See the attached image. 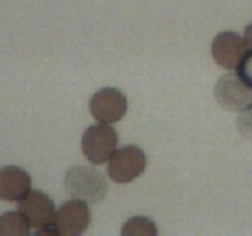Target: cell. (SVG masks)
Segmentation results:
<instances>
[{
  "label": "cell",
  "instance_id": "10",
  "mask_svg": "<svg viewBox=\"0 0 252 236\" xmlns=\"http://www.w3.org/2000/svg\"><path fill=\"white\" fill-rule=\"evenodd\" d=\"M31 225L20 211H6L0 215V236H27Z\"/></svg>",
  "mask_w": 252,
  "mask_h": 236
},
{
  "label": "cell",
  "instance_id": "12",
  "mask_svg": "<svg viewBox=\"0 0 252 236\" xmlns=\"http://www.w3.org/2000/svg\"><path fill=\"white\" fill-rule=\"evenodd\" d=\"M238 127L246 139L252 140V105L241 111L238 118Z\"/></svg>",
  "mask_w": 252,
  "mask_h": 236
},
{
  "label": "cell",
  "instance_id": "9",
  "mask_svg": "<svg viewBox=\"0 0 252 236\" xmlns=\"http://www.w3.org/2000/svg\"><path fill=\"white\" fill-rule=\"evenodd\" d=\"M31 177L29 172L17 166L0 169V199L19 202L31 191Z\"/></svg>",
  "mask_w": 252,
  "mask_h": 236
},
{
  "label": "cell",
  "instance_id": "4",
  "mask_svg": "<svg viewBox=\"0 0 252 236\" xmlns=\"http://www.w3.org/2000/svg\"><path fill=\"white\" fill-rule=\"evenodd\" d=\"M214 95L221 107L229 111H243L252 105V88L239 74L221 76L214 88Z\"/></svg>",
  "mask_w": 252,
  "mask_h": 236
},
{
  "label": "cell",
  "instance_id": "13",
  "mask_svg": "<svg viewBox=\"0 0 252 236\" xmlns=\"http://www.w3.org/2000/svg\"><path fill=\"white\" fill-rule=\"evenodd\" d=\"M238 74L250 88H252V49L248 51V53L244 56L243 60L239 64Z\"/></svg>",
  "mask_w": 252,
  "mask_h": 236
},
{
  "label": "cell",
  "instance_id": "7",
  "mask_svg": "<svg viewBox=\"0 0 252 236\" xmlns=\"http://www.w3.org/2000/svg\"><path fill=\"white\" fill-rule=\"evenodd\" d=\"M248 44L245 38L233 31L220 32L214 38L212 44V53L217 64L224 69H236L248 53Z\"/></svg>",
  "mask_w": 252,
  "mask_h": 236
},
{
  "label": "cell",
  "instance_id": "8",
  "mask_svg": "<svg viewBox=\"0 0 252 236\" xmlns=\"http://www.w3.org/2000/svg\"><path fill=\"white\" fill-rule=\"evenodd\" d=\"M20 213L26 218L31 228L39 229L51 224L56 218V206L46 193L37 189L30 191L17 206Z\"/></svg>",
  "mask_w": 252,
  "mask_h": 236
},
{
  "label": "cell",
  "instance_id": "3",
  "mask_svg": "<svg viewBox=\"0 0 252 236\" xmlns=\"http://www.w3.org/2000/svg\"><path fill=\"white\" fill-rule=\"evenodd\" d=\"M147 156L137 145H126L113 152L108 160L107 172L117 183H129L144 172Z\"/></svg>",
  "mask_w": 252,
  "mask_h": 236
},
{
  "label": "cell",
  "instance_id": "14",
  "mask_svg": "<svg viewBox=\"0 0 252 236\" xmlns=\"http://www.w3.org/2000/svg\"><path fill=\"white\" fill-rule=\"evenodd\" d=\"M244 38H245V42L249 48L252 49V22L245 29V36H244Z\"/></svg>",
  "mask_w": 252,
  "mask_h": 236
},
{
  "label": "cell",
  "instance_id": "6",
  "mask_svg": "<svg viewBox=\"0 0 252 236\" xmlns=\"http://www.w3.org/2000/svg\"><path fill=\"white\" fill-rule=\"evenodd\" d=\"M91 213L88 204L80 199L64 202L56 213L54 224L62 236H79L89 228Z\"/></svg>",
  "mask_w": 252,
  "mask_h": 236
},
{
  "label": "cell",
  "instance_id": "2",
  "mask_svg": "<svg viewBox=\"0 0 252 236\" xmlns=\"http://www.w3.org/2000/svg\"><path fill=\"white\" fill-rule=\"evenodd\" d=\"M118 135L111 125L106 123L94 124L85 130L81 139V149L90 162L105 164L117 150Z\"/></svg>",
  "mask_w": 252,
  "mask_h": 236
},
{
  "label": "cell",
  "instance_id": "1",
  "mask_svg": "<svg viewBox=\"0 0 252 236\" xmlns=\"http://www.w3.org/2000/svg\"><path fill=\"white\" fill-rule=\"evenodd\" d=\"M64 184L69 196L88 203L102 201L108 191L105 175L91 166H75L69 170Z\"/></svg>",
  "mask_w": 252,
  "mask_h": 236
},
{
  "label": "cell",
  "instance_id": "11",
  "mask_svg": "<svg viewBox=\"0 0 252 236\" xmlns=\"http://www.w3.org/2000/svg\"><path fill=\"white\" fill-rule=\"evenodd\" d=\"M122 235L125 236H155L158 235L157 225L145 216H134L123 225Z\"/></svg>",
  "mask_w": 252,
  "mask_h": 236
},
{
  "label": "cell",
  "instance_id": "5",
  "mask_svg": "<svg viewBox=\"0 0 252 236\" xmlns=\"http://www.w3.org/2000/svg\"><path fill=\"white\" fill-rule=\"evenodd\" d=\"M127 108L126 95L113 88H101L90 100L91 115L96 120L106 124H112L122 119Z\"/></svg>",
  "mask_w": 252,
  "mask_h": 236
}]
</instances>
